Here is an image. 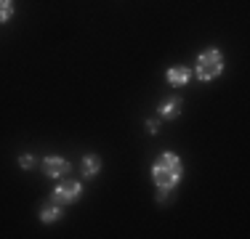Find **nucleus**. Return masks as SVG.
Returning <instances> with one entry per match:
<instances>
[{"instance_id": "obj_1", "label": "nucleus", "mask_w": 250, "mask_h": 239, "mask_svg": "<svg viewBox=\"0 0 250 239\" xmlns=\"http://www.w3.org/2000/svg\"><path fill=\"white\" fill-rule=\"evenodd\" d=\"M184 178V162L173 152H163L152 162V181L157 191H173Z\"/></svg>"}, {"instance_id": "obj_2", "label": "nucleus", "mask_w": 250, "mask_h": 239, "mask_svg": "<svg viewBox=\"0 0 250 239\" xmlns=\"http://www.w3.org/2000/svg\"><path fill=\"white\" fill-rule=\"evenodd\" d=\"M224 53L218 48H205V51L197 56V64H194V75L202 82H213L224 75Z\"/></svg>"}, {"instance_id": "obj_3", "label": "nucleus", "mask_w": 250, "mask_h": 239, "mask_svg": "<svg viewBox=\"0 0 250 239\" xmlns=\"http://www.w3.org/2000/svg\"><path fill=\"white\" fill-rule=\"evenodd\" d=\"M80 197H83V183L75 181V178H67V181H62L56 189L51 191V202H56V205H62V207L75 205Z\"/></svg>"}, {"instance_id": "obj_4", "label": "nucleus", "mask_w": 250, "mask_h": 239, "mask_svg": "<svg viewBox=\"0 0 250 239\" xmlns=\"http://www.w3.org/2000/svg\"><path fill=\"white\" fill-rule=\"evenodd\" d=\"M40 167H43V176H45V178H64L69 170H72L69 159L56 157V154H51V157H43V162H40Z\"/></svg>"}, {"instance_id": "obj_5", "label": "nucleus", "mask_w": 250, "mask_h": 239, "mask_svg": "<svg viewBox=\"0 0 250 239\" xmlns=\"http://www.w3.org/2000/svg\"><path fill=\"white\" fill-rule=\"evenodd\" d=\"M157 112H160V117H163V120H176V117H181V112H184V99H178V96L163 99V101H160V106H157Z\"/></svg>"}, {"instance_id": "obj_6", "label": "nucleus", "mask_w": 250, "mask_h": 239, "mask_svg": "<svg viewBox=\"0 0 250 239\" xmlns=\"http://www.w3.org/2000/svg\"><path fill=\"white\" fill-rule=\"evenodd\" d=\"M165 80L170 82V85L181 88V85H189V80H192V69L189 67H170L165 72Z\"/></svg>"}, {"instance_id": "obj_7", "label": "nucleus", "mask_w": 250, "mask_h": 239, "mask_svg": "<svg viewBox=\"0 0 250 239\" xmlns=\"http://www.w3.org/2000/svg\"><path fill=\"white\" fill-rule=\"evenodd\" d=\"M80 167H83V176H85V178H96L99 170H101V157H99V154H85L83 162H80Z\"/></svg>"}, {"instance_id": "obj_8", "label": "nucleus", "mask_w": 250, "mask_h": 239, "mask_svg": "<svg viewBox=\"0 0 250 239\" xmlns=\"http://www.w3.org/2000/svg\"><path fill=\"white\" fill-rule=\"evenodd\" d=\"M62 215H64V207L56 205V202H48V205L40 207V220H43V223H56Z\"/></svg>"}, {"instance_id": "obj_9", "label": "nucleus", "mask_w": 250, "mask_h": 239, "mask_svg": "<svg viewBox=\"0 0 250 239\" xmlns=\"http://www.w3.org/2000/svg\"><path fill=\"white\" fill-rule=\"evenodd\" d=\"M16 14V3L14 0H0V24H8Z\"/></svg>"}, {"instance_id": "obj_10", "label": "nucleus", "mask_w": 250, "mask_h": 239, "mask_svg": "<svg viewBox=\"0 0 250 239\" xmlns=\"http://www.w3.org/2000/svg\"><path fill=\"white\" fill-rule=\"evenodd\" d=\"M35 165H38V159H35L32 154H21V157H19V167H21V170H32Z\"/></svg>"}, {"instance_id": "obj_11", "label": "nucleus", "mask_w": 250, "mask_h": 239, "mask_svg": "<svg viewBox=\"0 0 250 239\" xmlns=\"http://www.w3.org/2000/svg\"><path fill=\"white\" fill-rule=\"evenodd\" d=\"M144 128H146V133H149V136H157L160 133V120H146Z\"/></svg>"}]
</instances>
